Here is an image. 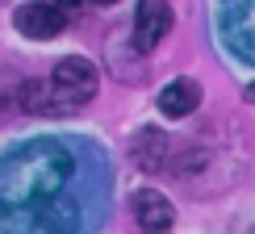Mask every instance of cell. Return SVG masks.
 Instances as JSON below:
<instances>
[{
	"mask_svg": "<svg viewBox=\"0 0 255 234\" xmlns=\"http://www.w3.org/2000/svg\"><path fill=\"white\" fill-rule=\"evenodd\" d=\"M197 105H201V88L193 80H172L159 92V113H167V117H188Z\"/></svg>",
	"mask_w": 255,
	"mask_h": 234,
	"instance_id": "8",
	"label": "cell"
},
{
	"mask_svg": "<svg viewBox=\"0 0 255 234\" xmlns=\"http://www.w3.org/2000/svg\"><path fill=\"white\" fill-rule=\"evenodd\" d=\"M172 29V4L167 0H138L134 8V42L138 50H155Z\"/></svg>",
	"mask_w": 255,
	"mask_h": 234,
	"instance_id": "3",
	"label": "cell"
},
{
	"mask_svg": "<svg viewBox=\"0 0 255 234\" xmlns=\"http://www.w3.org/2000/svg\"><path fill=\"white\" fill-rule=\"evenodd\" d=\"M50 80L63 84V88H67L71 97H80L84 105H88V101H92V92H97V67H92L88 59H80V55L59 59V63H55V71H50Z\"/></svg>",
	"mask_w": 255,
	"mask_h": 234,
	"instance_id": "6",
	"label": "cell"
},
{
	"mask_svg": "<svg viewBox=\"0 0 255 234\" xmlns=\"http://www.w3.org/2000/svg\"><path fill=\"white\" fill-rule=\"evenodd\" d=\"M80 97H71L63 84L46 80V84H29L25 88V109L29 113H42V117H59V113H76L80 109Z\"/></svg>",
	"mask_w": 255,
	"mask_h": 234,
	"instance_id": "5",
	"label": "cell"
},
{
	"mask_svg": "<svg viewBox=\"0 0 255 234\" xmlns=\"http://www.w3.org/2000/svg\"><path fill=\"white\" fill-rule=\"evenodd\" d=\"M251 101H255V88H251Z\"/></svg>",
	"mask_w": 255,
	"mask_h": 234,
	"instance_id": "10",
	"label": "cell"
},
{
	"mask_svg": "<svg viewBox=\"0 0 255 234\" xmlns=\"http://www.w3.org/2000/svg\"><path fill=\"white\" fill-rule=\"evenodd\" d=\"M222 42L243 63H255V0H222Z\"/></svg>",
	"mask_w": 255,
	"mask_h": 234,
	"instance_id": "2",
	"label": "cell"
},
{
	"mask_svg": "<svg viewBox=\"0 0 255 234\" xmlns=\"http://www.w3.org/2000/svg\"><path fill=\"white\" fill-rule=\"evenodd\" d=\"M13 21H17V29H21V34H25V38H34V42L59 38V34H63V25H67L63 8H55V4H42V0H34V4H21Z\"/></svg>",
	"mask_w": 255,
	"mask_h": 234,
	"instance_id": "4",
	"label": "cell"
},
{
	"mask_svg": "<svg viewBox=\"0 0 255 234\" xmlns=\"http://www.w3.org/2000/svg\"><path fill=\"white\" fill-rule=\"evenodd\" d=\"M76 159L63 142H29L0 167V218L8 234H67L63 197H71Z\"/></svg>",
	"mask_w": 255,
	"mask_h": 234,
	"instance_id": "1",
	"label": "cell"
},
{
	"mask_svg": "<svg viewBox=\"0 0 255 234\" xmlns=\"http://www.w3.org/2000/svg\"><path fill=\"white\" fill-rule=\"evenodd\" d=\"M97 4H118V0H97Z\"/></svg>",
	"mask_w": 255,
	"mask_h": 234,
	"instance_id": "9",
	"label": "cell"
},
{
	"mask_svg": "<svg viewBox=\"0 0 255 234\" xmlns=\"http://www.w3.org/2000/svg\"><path fill=\"white\" fill-rule=\"evenodd\" d=\"M134 218H138V226H142V234H167L172 222H176V209H172V201L163 193L142 188V193L134 197Z\"/></svg>",
	"mask_w": 255,
	"mask_h": 234,
	"instance_id": "7",
	"label": "cell"
}]
</instances>
